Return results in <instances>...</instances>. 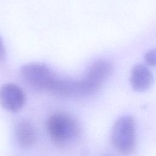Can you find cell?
<instances>
[{
  "mask_svg": "<svg viewBox=\"0 0 156 156\" xmlns=\"http://www.w3.org/2000/svg\"><path fill=\"white\" fill-rule=\"evenodd\" d=\"M46 127L53 141L60 146L75 141L80 133L77 120L70 114L57 112L51 115L46 122Z\"/></svg>",
  "mask_w": 156,
  "mask_h": 156,
  "instance_id": "cell-1",
  "label": "cell"
},
{
  "mask_svg": "<svg viewBox=\"0 0 156 156\" xmlns=\"http://www.w3.org/2000/svg\"><path fill=\"white\" fill-rule=\"evenodd\" d=\"M20 73L25 82L37 90L54 91L59 79L48 66L39 63H28L21 67Z\"/></svg>",
  "mask_w": 156,
  "mask_h": 156,
  "instance_id": "cell-2",
  "label": "cell"
},
{
  "mask_svg": "<svg viewBox=\"0 0 156 156\" xmlns=\"http://www.w3.org/2000/svg\"><path fill=\"white\" fill-rule=\"evenodd\" d=\"M135 122L132 116L124 115L115 122L111 134V141L120 153L130 154L135 147Z\"/></svg>",
  "mask_w": 156,
  "mask_h": 156,
  "instance_id": "cell-3",
  "label": "cell"
},
{
  "mask_svg": "<svg viewBox=\"0 0 156 156\" xmlns=\"http://www.w3.org/2000/svg\"><path fill=\"white\" fill-rule=\"evenodd\" d=\"M111 72L112 65L108 61L101 59L93 62L83 79L77 80L79 94L90 93L98 89Z\"/></svg>",
  "mask_w": 156,
  "mask_h": 156,
  "instance_id": "cell-4",
  "label": "cell"
},
{
  "mask_svg": "<svg viewBox=\"0 0 156 156\" xmlns=\"http://www.w3.org/2000/svg\"><path fill=\"white\" fill-rule=\"evenodd\" d=\"M25 94L23 90L14 83H6L0 89V104L6 110L17 112L25 104Z\"/></svg>",
  "mask_w": 156,
  "mask_h": 156,
  "instance_id": "cell-5",
  "label": "cell"
},
{
  "mask_svg": "<svg viewBox=\"0 0 156 156\" xmlns=\"http://www.w3.org/2000/svg\"><path fill=\"white\" fill-rule=\"evenodd\" d=\"M130 82L134 90L143 92L152 86L154 82V76L146 65L138 63L131 71Z\"/></svg>",
  "mask_w": 156,
  "mask_h": 156,
  "instance_id": "cell-6",
  "label": "cell"
},
{
  "mask_svg": "<svg viewBox=\"0 0 156 156\" xmlns=\"http://www.w3.org/2000/svg\"><path fill=\"white\" fill-rule=\"evenodd\" d=\"M15 136L18 144L23 148L32 147L36 141V132L32 124L27 120H21L15 129Z\"/></svg>",
  "mask_w": 156,
  "mask_h": 156,
  "instance_id": "cell-7",
  "label": "cell"
},
{
  "mask_svg": "<svg viewBox=\"0 0 156 156\" xmlns=\"http://www.w3.org/2000/svg\"><path fill=\"white\" fill-rule=\"evenodd\" d=\"M144 61L146 64L154 66L156 63V51L155 49L147 52L144 56Z\"/></svg>",
  "mask_w": 156,
  "mask_h": 156,
  "instance_id": "cell-8",
  "label": "cell"
},
{
  "mask_svg": "<svg viewBox=\"0 0 156 156\" xmlns=\"http://www.w3.org/2000/svg\"><path fill=\"white\" fill-rule=\"evenodd\" d=\"M5 57V49L3 41L0 37V60H3Z\"/></svg>",
  "mask_w": 156,
  "mask_h": 156,
  "instance_id": "cell-9",
  "label": "cell"
},
{
  "mask_svg": "<svg viewBox=\"0 0 156 156\" xmlns=\"http://www.w3.org/2000/svg\"><path fill=\"white\" fill-rule=\"evenodd\" d=\"M105 156H108V155H105Z\"/></svg>",
  "mask_w": 156,
  "mask_h": 156,
  "instance_id": "cell-10",
  "label": "cell"
}]
</instances>
